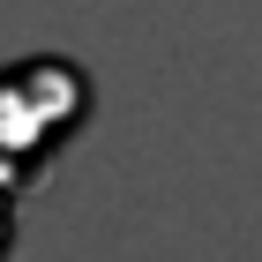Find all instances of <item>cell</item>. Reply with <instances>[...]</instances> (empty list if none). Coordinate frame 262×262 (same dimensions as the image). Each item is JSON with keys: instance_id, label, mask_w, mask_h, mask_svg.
Returning a JSON list of instances; mask_svg holds the SVG:
<instances>
[{"instance_id": "cell-1", "label": "cell", "mask_w": 262, "mask_h": 262, "mask_svg": "<svg viewBox=\"0 0 262 262\" xmlns=\"http://www.w3.org/2000/svg\"><path fill=\"white\" fill-rule=\"evenodd\" d=\"M90 105V82L60 60H30L15 75H0V158H30L38 142H53L68 120Z\"/></svg>"}]
</instances>
